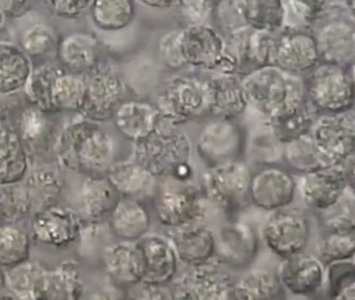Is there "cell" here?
Segmentation results:
<instances>
[{
  "instance_id": "obj_1",
  "label": "cell",
  "mask_w": 355,
  "mask_h": 300,
  "mask_svg": "<svg viewBox=\"0 0 355 300\" xmlns=\"http://www.w3.org/2000/svg\"><path fill=\"white\" fill-rule=\"evenodd\" d=\"M241 83L248 104L268 119L292 114L305 103L303 79L275 65L254 69Z\"/></svg>"
},
{
  "instance_id": "obj_2",
  "label": "cell",
  "mask_w": 355,
  "mask_h": 300,
  "mask_svg": "<svg viewBox=\"0 0 355 300\" xmlns=\"http://www.w3.org/2000/svg\"><path fill=\"white\" fill-rule=\"evenodd\" d=\"M58 154L67 168L74 170H109L113 165V139L97 125L80 121L69 125L58 142Z\"/></svg>"
},
{
  "instance_id": "obj_3",
  "label": "cell",
  "mask_w": 355,
  "mask_h": 300,
  "mask_svg": "<svg viewBox=\"0 0 355 300\" xmlns=\"http://www.w3.org/2000/svg\"><path fill=\"white\" fill-rule=\"evenodd\" d=\"M214 88L211 79L196 75L174 77L157 94L155 106L162 119L180 125L192 119L211 115Z\"/></svg>"
},
{
  "instance_id": "obj_4",
  "label": "cell",
  "mask_w": 355,
  "mask_h": 300,
  "mask_svg": "<svg viewBox=\"0 0 355 300\" xmlns=\"http://www.w3.org/2000/svg\"><path fill=\"white\" fill-rule=\"evenodd\" d=\"M163 183L153 198V210L157 221L169 228L200 222L207 214L205 195L191 181L159 178Z\"/></svg>"
},
{
  "instance_id": "obj_5",
  "label": "cell",
  "mask_w": 355,
  "mask_h": 300,
  "mask_svg": "<svg viewBox=\"0 0 355 300\" xmlns=\"http://www.w3.org/2000/svg\"><path fill=\"white\" fill-rule=\"evenodd\" d=\"M192 142L184 131L161 124L143 141L136 143L134 160L147 169L155 178L169 176L178 165L189 162Z\"/></svg>"
},
{
  "instance_id": "obj_6",
  "label": "cell",
  "mask_w": 355,
  "mask_h": 300,
  "mask_svg": "<svg viewBox=\"0 0 355 300\" xmlns=\"http://www.w3.org/2000/svg\"><path fill=\"white\" fill-rule=\"evenodd\" d=\"M347 66L318 62L311 69L305 85V94L322 112H342L352 110L354 79Z\"/></svg>"
},
{
  "instance_id": "obj_7",
  "label": "cell",
  "mask_w": 355,
  "mask_h": 300,
  "mask_svg": "<svg viewBox=\"0 0 355 300\" xmlns=\"http://www.w3.org/2000/svg\"><path fill=\"white\" fill-rule=\"evenodd\" d=\"M251 173L248 165L241 160L209 167L203 175V193L226 214H236L250 203Z\"/></svg>"
},
{
  "instance_id": "obj_8",
  "label": "cell",
  "mask_w": 355,
  "mask_h": 300,
  "mask_svg": "<svg viewBox=\"0 0 355 300\" xmlns=\"http://www.w3.org/2000/svg\"><path fill=\"white\" fill-rule=\"evenodd\" d=\"M234 277L214 256L207 262L189 266L172 281L173 297L178 299H232Z\"/></svg>"
},
{
  "instance_id": "obj_9",
  "label": "cell",
  "mask_w": 355,
  "mask_h": 300,
  "mask_svg": "<svg viewBox=\"0 0 355 300\" xmlns=\"http://www.w3.org/2000/svg\"><path fill=\"white\" fill-rule=\"evenodd\" d=\"M311 237V222L304 210L288 206L273 210L263 227L267 247L284 258L303 252Z\"/></svg>"
},
{
  "instance_id": "obj_10",
  "label": "cell",
  "mask_w": 355,
  "mask_h": 300,
  "mask_svg": "<svg viewBox=\"0 0 355 300\" xmlns=\"http://www.w3.org/2000/svg\"><path fill=\"white\" fill-rule=\"evenodd\" d=\"M178 42L187 65L223 73L236 70V60L226 50L223 40L209 27L194 25L182 29L178 33Z\"/></svg>"
},
{
  "instance_id": "obj_11",
  "label": "cell",
  "mask_w": 355,
  "mask_h": 300,
  "mask_svg": "<svg viewBox=\"0 0 355 300\" xmlns=\"http://www.w3.org/2000/svg\"><path fill=\"white\" fill-rule=\"evenodd\" d=\"M309 135L330 167L355 150V121L352 110L324 112L313 119Z\"/></svg>"
},
{
  "instance_id": "obj_12",
  "label": "cell",
  "mask_w": 355,
  "mask_h": 300,
  "mask_svg": "<svg viewBox=\"0 0 355 300\" xmlns=\"http://www.w3.org/2000/svg\"><path fill=\"white\" fill-rule=\"evenodd\" d=\"M196 147L209 168L240 160L245 147L244 131L234 119L214 118L201 129Z\"/></svg>"
},
{
  "instance_id": "obj_13",
  "label": "cell",
  "mask_w": 355,
  "mask_h": 300,
  "mask_svg": "<svg viewBox=\"0 0 355 300\" xmlns=\"http://www.w3.org/2000/svg\"><path fill=\"white\" fill-rule=\"evenodd\" d=\"M296 192V179L282 167L265 165L251 173L249 199L261 210L273 212L291 206Z\"/></svg>"
},
{
  "instance_id": "obj_14",
  "label": "cell",
  "mask_w": 355,
  "mask_h": 300,
  "mask_svg": "<svg viewBox=\"0 0 355 300\" xmlns=\"http://www.w3.org/2000/svg\"><path fill=\"white\" fill-rule=\"evenodd\" d=\"M259 246L254 227L242 221H230L215 233V258L230 268L244 269L252 264Z\"/></svg>"
},
{
  "instance_id": "obj_15",
  "label": "cell",
  "mask_w": 355,
  "mask_h": 300,
  "mask_svg": "<svg viewBox=\"0 0 355 300\" xmlns=\"http://www.w3.org/2000/svg\"><path fill=\"white\" fill-rule=\"evenodd\" d=\"M325 270V265L320 258L303 251L282 258L276 271L284 291L309 297L323 287Z\"/></svg>"
},
{
  "instance_id": "obj_16",
  "label": "cell",
  "mask_w": 355,
  "mask_h": 300,
  "mask_svg": "<svg viewBox=\"0 0 355 300\" xmlns=\"http://www.w3.org/2000/svg\"><path fill=\"white\" fill-rule=\"evenodd\" d=\"M86 83V94L80 112L95 121L113 117L124 95L121 78L112 71L98 70Z\"/></svg>"
},
{
  "instance_id": "obj_17",
  "label": "cell",
  "mask_w": 355,
  "mask_h": 300,
  "mask_svg": "<svg viewBox=\"0 0 355 300\" xmlns=\"http://www.w3.org/2000/svg\"><path fill=\"white\" fill-rule=\"evenodd\" d=\"M302 175L297 189L304 203L320 212L336 206L346 190L352 188L336 166Z\"/></svg>"
},
{
  "instance_id": "obj_18",
  "label": "cell",
  "mask_w": 355,
  "mask_h": 300,
  "mask_svg": "<svg viewBox=\"0 0 355 300\" xmlns=\"http://www.w3.org/2000/svg\"><path fill=\"white\" fill-rule=\"evenodd\" d=\"M144 258L146 283L170 285L178 273L180 260L169 238L145 235L136 242Z\"/></svg>"
},
{
  "instance_id": "obj_19",
  "label": "cell",
  "mask_w": 355,
  "mask_h": 300,
  "mask_svg": "<svg viewBox=\"0 0 355 300\" xmlns=\"http://www.w3.org/2000/svg\"><path fill=\"white\" fill-rule=\"evenodd\" d=\"M32 229L37 240L55 247L73 243L80 233V223L72 210L51 206L36 210Z\"/></svg>"
},
{
  "instance_id": "obj_20",
  "label": "cell",
  "mask_w": 355,
  "mask_h": 300,
  "mask_svg": "<svg viewBox=\"0 0 355 300\" xmlns=\"http://www.w3.org/2000/svg\"><path fill=\"white\" fill-rule=\"evenodd\" d=\"M320 62L315 35L304 31L284 33L274 45L272 65L295 74L311 70Z\"/></svg>"
},
{
  "instance_id": "obj_21",
  "label": "cell",
  "mask_w": 355,
  "mask_h": 300,
  "mask_svg": "<svg viewBox=\"0 0 355 300\" xmlns=\"http://www.w3.org/2000/svg\"><path fill=\"white\" fill-rule=\"evenodd\" d=\"M168 238L180 262L188 266L201 264L215 256V233L200 222L170 228Z\"/></svg>"
},
{
  "instance_id": "obj_22",
  "label": "cell",
  "mask_w": 355,
  "mask_h": 300,
  "mask_svg": "<svg viewBox=\"0 0 355 300\" xmlns=\"http://www.w3.org/2000/svg\"><path fill=\"white\" fill-rule=\"evenodd\" d=\"M113 119L120 135L135 144L149 137L162 121L155 104L143 100L122 102L114 112Z\"/></svg>"
},
{
  "instance_id": "obj_23",
  "label": "cell",
  "mask_w": 355,
  "mask_h": 300,
  "mask_svg": "<svg viewBox=\"0 0 355 300\" xmlns=\"http://www.w3.org/2000/svg\"><path fill=\"white\" fill-rule=\"evenodd\" d=\"M103 264L112 281L125 289L144 277V258L136 242L122 241L105 247Z\"/></svg>"
},
{
  "instance_id": "obj_24",
  "label": "cell",
  "mask_w": 355,
  "mask_h": 300,
  "mask_svg": "<svg viewBox=\"0 0 355 300\" xmlns=\"http://www.w3.org/2000/svg\"><path fill=\"white\" fill-rule=\"evenodd\" d=\"M320 62L347 66L353 62L355 54L354 28L344 21L326 24L317 37Z\"/></svg>"
},
{
  "instance_id": "obj_25",
  "label": "cell",
  "mask_w": 355,
  "mask_h": 300,
  "mask_svg": "<svg viewBox=\"0 0 355 300\" xmlns=\"http://www.w3.org/2000/svg\"><path fill=\"white\" fill-rule=\"evenodd\" d=\"M57 52L64 66L70 70L83 72L96 66L99 41L92 33L76 31L66 35L58 43Z\"/></svg>"
},
{
  "instance_id": "obj_26",
  "label": "cell",
  "mask_w": 355,
  "mask_h": 300,
  "mask_svg": "<svg viewBox=\"0 0 355 300\" xmlns=\"http://www.w3.org/2000/svg\"><path fill=\"white\" fill-rule=\"evenodd\" d=\"M110 225L118 239L137 242L150 229V212L141 202L121 199L111 212Z\"/></svg>"
},
{
  "instance_id": "obj_27",
  "label": "cell",
  "mask_w": 355,
  "mask_h": 300,
  "mask_svg": "<svg viewBox=\"0 0 355 300\" xmlns=\"http://www.w3.org/2000/svg\"><path fill=\"white\" fill-rule=\"evenodd\" d=\"M284 292L277 271L254 268L234 278L232 299H279Z\"/></svg>"
},
{
  "instance_id": "obj_28",
  "label": "cell",
  "mask_w": 355,
  "mask_h": 300,
  "mask_svg": "<svg viewBox=\"0 0 355 300\" xmlns=\"http://www.w3.org/2000/svg\"><path fill=\"white\" fill-rule=\"evenodd\" d=\"M214 95L211 115L214 118L236 119L248 106L242 83L232 73L211 78Z\"/></svg>"
},
{
  "instance_id": "obj_29",
  "label": "cell",
  "mask_w": 355,
  "mask_h": 300,
  "mask_svg": "<svg viewBox=\"0 0 355 300\" xmlns=\"http://www.w3.org/2000/svg\"><path fill=\"white\" fill-rule=\"evenodd\" d=\"M107 178L120 195L128 197L153 192L157 181L145 167L135 160L112 165L107 170Z\"/></svg>"
},
{
  "instance_id": "obj_30",
  "label": "cell",
  "mask_w": 355,
  "mask_h": 300,
  "mask_svg": "<svg viewBox=\"0 0 355 300\" xmlns=\"http://www.w3.org/2000/svg\"><path fill=\"white\" fill-rule=\"evenodd\" d=\"M32 64L21 48L10 43H0V94H10L26 85Z\"/></svg>"
},
{
  "instance_id": "obj_31",
  "label": "cell",
  "mask_w": 355,
  "mask_h": 300,
  "mask_svg": "<svg viewBox=\"0 0 355 300\" xmlns=\"http://www.w3.org/2000/svg\"><path fill=\"white\" fill-rule=\"evenodd\" d=\"M83 292L84 283L76 262H65L55 270L45 271L43 299H78Z\"/></svg>"
},
{
  "instance_id": "obj_32",
  "label": "cell",
  "mask_w": 355,
  "mask_h": 300,
  "mask_svg": "<svg viewBox=\"0 0 355 300\" xmlns=\"http://www.w3.org/2000/svg\"><path fill=\"white\" fill-rule=\"evenodd\" d=\"M28 169V156L19 135L13 131L0 135V183L21 181Z\"/></svg>"
},
{
  "instance_id": "obj_33",
  "label": "cell",
  "mask_w": 355,
  "mask_h": 300,
  "mask_svg": "<svg viewBox=\"0 0 355 300\" xmlns=\"http://www.w3.org/2000/svg\"><path fill=\"white\" fill-rule=\"evenodd\" d=\"M121 195L107 177H90L83 187V201L87 214L101 218L111 214L118 206Z\"/></svg>"
},
{
  "instance_id": "obj_34",
  "label": "cell",
  "mask_w": 355,
  "mask_h": 300,
  "mask_svg": "<svg viewBox=\"0 0 355 300\" xmlns=\"http://www.w3.org/2000/svg\"><path fill=\"white\" fill-rule=\"evenodd\" d=\"M45 270L36 262H20L11 267L5 281L10 291L21 299H42Z\"/></svg>"
},
{
  "instance_id": "obj_35",
  "label": "cell",
  "mask_w": 355,
  "mask_h": 300,
  "mask_svg": "<svg viewBox=\"0 0 355 300\" xmlns=\"http://www.w3.org/2000/svg\"><path fill=\"white\" fill-rule=\"evenodd\" d=\"M282 158L290 168L301 174L330 167L309 133L282 145Z\"/></svg>"
},
{
  "instance_id": "obj_36",
  "label": "cell",
  "mask_w": 355,
  "mask_h": 300,
  "mask_svg": "<svg viewBox=\"0 0 355 300\" xmlns=\"http://www.w3.org/2000/svg\"><path fill=\"white\" fill-rule=\"evenodd\" d=\"M241 10L251 28L269 33L282 26L286 14L282 0H243Z\"/></svg>"
},
{
  "instance_id": "obj_37",
  "label": "cell",
  "mask_w": 355,
  "mask_h": 300,
  "mask_svg": "<svg viewBox=\"0 0 355 300\" xmlns=\"http://www.w3.org/2000/svg\"><path fill=\"white\" fill-rule=\"evenodd\" d=\"M91 17L101 31H115L128 26L135 17L134 0H93Z\"/></svg>"
},
{
  "instance_id": "obj_38",
  "label": "cell",
  "mask_w": 355,
  "mask_h": 300,
  "mask_svg": "<svg viewBox=\"0 0 355 300\" xmlns=\"http://www.w3.org/2000/svg\"><path fill=\"white\" fill-rule=\"evenodd\" d=\"M33 208L37 210L53 206L61 194L63 181L53 169L40 168L33 170L24 185Z\"/></svg>"
},
{
  "instance_id": "obj_39",
  "label": "cell",
  "mask_w": 355,
  "mask_h": 300,
  "mask_svg": "<svg viewBox=\"0 0 355 300\" xmlns=\"http://www.w3.org/2000/svg\"><path fill=\"white\" fill-rule=\"evenodd\" d=\"M86 83L83 77L62 71L51 90L53 110H80L86 94Z\"/></svg>"
},
{
  "instance_id": "obj_40",
  "label": "cell",
  "mask_w": 355,
  "mask_h": 300,
  "mask_svg": "<svg viewBox=\"0 0 355 300\" xmlns=\"http://www.w3.org/2000/svg\"><path fill=\"white\" fill-rule=\"evenodd\" d=\"M318 250L324 265L352 260L355 253V231L324 229Z\"/></svg>"
},
{
  "instance_id": "obj_41",
  "label": "cell",
  "mask_w": 355,
  "mask_h": 300,
  "mask_svg": "<svg viewBox=\"0 0 355 300\" xmlns=\"http://www.w3.org/2000/svg\"><path fill=\"white\" fill-rule=\"evenodd\" d=\"M313 121V118L304 103L292 114L269 119L268 126L276 141L284 145L307 135L311 131Z\"/></svg>"
},
{
  "instance_id": "obj_42",
  "label": "cell",
  "mask_w": 355,
  "mask_h": 300,
  "mask_svg": "<svg viewBox=\"0 0 355 300\" xmlns=\"http://www.w3.org/2000/svg\"><path fill=\"white\" fill-rule=\"evenodd\" d=\"M62 71L55 66L38 67L32 70L24 85L28 99L42 112L55 110L51 103V90L55 78Z\"/></svg>"
},
{
  "instance_id": "obj_43",
  "label": "cell",
  "mask_w": 355,
  "mask_h": 300,
  "mask_svg": "<svg viewBox=\"0 0 355 300\" xmlns=\"http://www.w3.org/2000/svg\"><path fill=\"white\" fill-rule=\"evenodd\" d=\"M325 270L326 294L336 300H354L355 267L352 260L327 265Z\"/></svg>"
},
{
  "instance_id": "obj_44",
  "label": "cell",
  "mask_w": 355,
  "mask_h": 300,
  "mask_svg": "<svg viewBox=\"0 0 355 300\" xmlns=\"http://www.w3.org/2000/svg\"><path fill=\"white\" fill-rule=\"evenodd\" d=\"M32 210V202L24 185L10 183L0 189V221L14 224L26 218Z\"/></svg>"
},
{
  "instance_id": "obj_45",
  "label": "cell",
  "mask_w": 355,
  "mask_h": 300,
  "mask_svg": "<svg viewBox=\"0 0 355 300\" xmlns=\"http://www.w3.org/2000/svg\"><path fill=\"white\" fill-rule=\"evenodd\" d=\"M28 235L12 225L0 227V266L14 267L28 260Z\"/></svg>"
},
{
  "instance_id": "obj_46",
  "label": "cell",
  "mask_w": 355,
  "mask_h": 300,
  "mask_svg": "<svg viewBox=\"0 0 355 300\" xmlns=\"http://www.w3.org/2000/svg\"><path fill=\"white\" fill-rule=\"evenodd\" d=\"M20 46L26 56H40L58 46V41L55 33L46 25L35 24L22 33Z\"/></svg>"
},
{
  "instance_id": "obj_47",
  "label": "cell",
  "mask_w": 355,
  "mask_h": 300,
  "mask_svg": "<svg viewBox=\"0 0 355 300\" xmlns=\"http://www.w3.org/2000/svg\"><path fill=\"white\" fill-rule=\"evenodd\" d=\"M43 112L36 106L24 110L20 122V135H18L21 141L35 143L44 137L49 124Z\"/></svg>"
},
{
  "instance_id": "obj_48",
  "label": "cell",
  "mask_w": 355,
  "mask_h": 300,
  "mask_svg": "<svg viewBox=\"0 0 355 300\" xmlns=\"http://www.w3.org/2000/svg\"><path fill=\"white\" fill-rule=\"evenodd\" d=\"M128 297L132 299L157 300L172 299L173 291L170 285H159V283L139 281L136 285L128 288Z\"/></svg>"
},
{
  "instance_id": "obj_49",
  "label": "cell",
  "mask_w": 355,
  "mask_h": 300,
  "mask_svg": "<svg viewBox=\"0 0 355 300\" xmlns=\"http://www.w3.org/2000/svg\"><path fill=\"white\" fill-rule=\"evenodd\" d=\"M93 0H45L51 14L64 19H76L90 8Z\"/></svg>"
},
{
  "instance_id": "obj_50",
  "label": "cell",
  "mask_w": 355,
  "mask_h": 300,
  "mask_svg": "<svg viewBox=\"0 0 355 300\" xmlns=\"http://www.w3.org/2000/svg\"><path fill=\"white\" fill-rule=\"evenodd\" d=\"M180 31H173L166 35L161 41L159 51L164 62L171 69L182 68L186 64L182 52H180V42H178Z\"/></svg>"
},
{
  "instance_id": "obj_51",
  "label": "cell",
  "mask_w": 355,
  "mask_h": 300,
  "mask_svg": "<svg viewBox=\"0 0 355 300\" xmlns=\"http://www.w3.org/2000/svg\"><path fill=\"white\" fill-rule=\"evenodd\" d=\"M32 0H0V12L5 18H21L30 10Z\"/></svg>"
},
{
  "instance_id": "obj_52",
  "label": "cell",
  "mask_w": 355,
  "mask_h": 300,
  "mask_svg": "<svg viewBox=\"0 0 355 300\" xmlns=\"http://www.w3.org/2000/svg\"><path fill=\"white\" fill-rule=\"evenodd\" d=\"M194 176V169L191 166L190 162H184L178 165L170 173L169 176L178 181H191Z\"/></svg>"
},
{
  "instance_id": "obj_53",
  "label": "cell",
  "mask_w": 355,
  "mask_h": 300,
  "mask_svg": "<svg viewBox=\"0 0 355 300\" xmlns=\"http://www.w3.org/2000/svg\"><path fill=\"white\" fill-rule=\"evenodd\" d=\"M140 1L153 8H167L170 4L173 3L174 0H140Z\"/></svg>"
},
{
  "instance_id": "obj_54",
  "label": "cell",
  "mask_w": 355,
  "mask_h": 300,
  "mask_svg": "<svg viewBox=\"0 0 355 300\" xmlns=\"http://www.w3.org/2000/svg\"><path fill=\"white\" fill-rule=\"evenodd\" d=\"M303 6H306L309 12H315L319 10L320 8H323L324 3L326 0H303Z\"/></svg>"
},
{
  "instance_id": "obj_55",
  "label": "cell",
  "mask_w": 355,
  "mask_h": 300,
  "mask_svg": "<svg viewBox=\"0 0 355 300\" xmlns=\"http://www.w3.org/2000/svg\"><path fill=\"white\" fill-rule=\"evenodd\" d=\"M3 23H5V17H3V15L0 12V28L3 27Z\"/></svg>"
}]
</instances>
